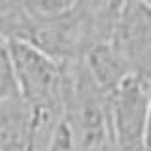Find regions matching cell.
<instances>
[{"mask_svg": "<svg viewBox=\"0 0 151 151\" xmlns=\"http://www.w3.org/2000/svg\"><path fill=\"white\" fill-rule=\"evenodd\" d=\"M94 0H78L72 8L51 15H30L12 9L0 17V36L19 40L60 64L81 59L93 38Z\"/></svg>", "mask_w": 151, "mask_h": 151, "instance_id": "obj_1", "label": "cell"}, {"mask_svg": "<svg viewBox=\"0 0 151 151\" xmlns=\"http://www.w3.org/2000/svg\"><path fill=\"white\" fill-rule=\"evenodd\" d=\"M15 74L17 93L30 110L42 138L47 142L51 130L64 111L68 64H60L32 45L19 40H6Z\"/></svg>", "mask_w": 151, "mask_h": 151, "instance_id": "obj_2", "label": "cell"}, {"mask_svg": "<svg viewBox=\"0 0 151 151\" xmlns=\"http://www.w3.org/2000/svg\"><path fill=\"white\" fill-rule=\"evenodd\" d=\"M63 117L72 130L78 151L113 149L110 96L94 83L81 59L68 64Z\"/></svg>", "mask_w": 151, "mask_h": 151, "instance_id": "obj_3", "label": "cell"}, {"mask_svg": "<svg viewBox=\"0 0 151 151\" xmlns=\"http://www.w3.org/2000/svg\"><path fill=\"white\" fill-rule=\"evenodd\" d=\"M151 83L129 76L110 94V123L115 151H144Z\"/></svg>", "mask_w": 151, "mask_h": 151, "instance_id": "obj_4", "label": "cell"}, {"mask_svg": "<svg viewBox=\"0 0 151 151\" xmlns=\"http://www.w3.org/2000/svg\"><path fill=\"white\" fill-rule=\"evenodd\" d=\"M110 38L129 74L151 83V8L140 0H125Z\"/></svg>", "mask_w": 151, "mask_h": 151, "instance_id": "obj_5", "label": "cell"}, {"mask_svg": "<svg viewBox=\"0 0 151 151\" xmlns=\"http://www.w3.org/2000/svg\"><path fill=\"white\" fill-rule=\"evenodd\" d=\"M81 63L85 64L94 83L108 96L123 83V79L130 76L110 36L94 38L89 42V45L85 47L81 55Z\"/></svg>", "mask_w": 151, "mask_h": 151, "instance_id": "obj_6", "label": "cell"}, {"mask_svg": "<svg viewBox=\"0 0 151 151\" xmlns=\"http://www.w3.org/2000/svg\"><path fill=\"white\" fill-rule=\"evenodd\" d=\"M36 136L44 142L21 98L0 104V151H27Z\"/></svg>", "mask_w": 151, "mask_h": 151, "instance_id": "obj_7", "label": "cell"}, {"mask_svg": "<svg viewBox=\"0 0 151 151\" xmlns=\"http://www.w3.org/2000/svg\"><path fill=\"white\" fill-rule=\"evenodd\" d=\"M19 98L17 93V83H15V74H13L12 59L8 53L6 40L0 42V104Z\"/></svg>", "mask_w": 151, "mask_h": 151, "instance_id": "obj_8", "label": "cell"}, {"mask_svg": "<svg viewBox=\"0 0 151 151\" xmlns=\"http://www.w3.org/2000/svg\"><path fill=\"white\" fill-rule=\"evenodd\" d=\"M78 0H17V8L30 15H51L72 8Z\"/></svg>", "mask_w": 151, "mask_h": 151, "instance_id": "obj_9", "label": "cell"}, {"mask_svg": "<svg viewBox=\"0 0 151 151\" xmlns=\"http://www.w3.org/2000/svg\"><path fill=\"white\" fill-rule=\"evenodd\" d=\"M42 151H78L72 130H70L68 123L64 121V117H60V121L51 130V134H49V138H47Z\"/></svg>", "mask_w": 151, "mask_h": 151, "instance_id": "obj_10", "label": "cell"}, {"mask_svg": "<svg viewBox=\"0 0 151 151\" xmlns=\"http://www.w3.org/2000/svg\"><path fill=\"white\" fill-rule=\"evenodd\" d=\"M17 8V0H0V17Z\"/></svg>", "mask_w": 151, "mask_h": 151, "instance_id": "obj_11", "label": "cell"}, {"mask_svg": "<svg viewBox=\"0 0 151 151\" xmlns=\"http://www.w3.org/2000/svg\"><path fill=\"white\" fill-rule=\"evenodd\" d=\"M40 145H42V140H40V136H36V138L30 142V145H28L27 151H40Z\"/></svg>", "mask_w": 151, "mask_h": 151, "instance_id": "obj_12", "label": "cell"}, {"mask_svg": "<svg viewBox=\"0 0 151 151\" xmlns=\"http://www.w3.org/2000/svg\"><path fill=\"white\" fill-rule=\"evenodd\" d=\"M140 2H144L145 6H149V8H151V0H140Z\"/></svg>", "mask_w": 151, "mask_h": 151, "instance_id": "obj_13", "label": "cell"}, {"mask_svg": "<svg viewBox=\"0 0 151 151\" xmlns=\"http://www.w3.org/2000/svg\"><path fill=\"white\" fill-rule=\"evenodd\" d=\"M0 42H4V38H2V36H0Z\"/></svg>", "mask_w": 151, "mask_h": 151, "instance_id": "obj_14", "label": "cell"}, {"mask_svg": "<svg viewBox=\"0 0 151 151\" xmlns=\"http://www.w3.org/2000/svg\"><path fill=\"white\" fill-rule=\"evenodd\" d=\"M108 151H115V149H108Z\"/></svg>", "mask_w": 151, "mask_h": 151, "instance_id": "obj_15", "label": "cell"}]
</instances>
